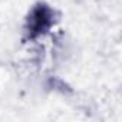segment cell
<instances>
[{"mask_svg":"<svg viewBox=\"0 0 122 122\" xmlns=\"http://www.w3.org/2000/svg\"><path fill=\"white\" fill-rule=\"evenodd\" d=\"M55 25V10L46 3H37L29 12L25 25V33L27 40H36L52 29Z\"/></svg>","mask_w":122,"mask_h":122,"instance_id":"6da1fadb","label":"cell"}]
</instances>
